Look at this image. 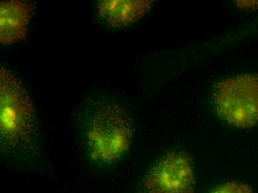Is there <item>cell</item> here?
I'll return each instance as SVG.
<instances>
[{
  "label": "cell",
  "instance_id": "cell-7",
  "mask_svg": "<svg viewBox=\"0 0 258 193\" xmlns=\"http://www.w3.org/2000/svg\"><path fill=\"white\" fill-rule=\"evenodd\" d=\"M211 193H252L251 187L240 182H227L220 184Z\"/></svg>",
  "mask_w": 258,
  "mask_h": 193
},
{
  "label": "cell",
  "instance_id": "cell-1",
  "mask_svg": "<svg viewBox=\"0 0 258 193\" xmlns=\"http://www.w3.org/2000/svg\"><path fill=\"white\" fill-rule=\"evenodd\" d=\"M78 143L85 160L96 171H110L132 152L135 121L125 103L105 92H94L75 113Z\"/></svg>",
  "mask_w": 258,
  "mask_h": 193
},
{
  "label": "cell",
  "instance_id": "cell-3",
  "mask_svg": "<svg viewBox=\"0 0 258 193\" xmlns=\"http://www.w3.org/2000/svg\"><path fill=\"white\" fill-rule=\"evenodd\" d=\"M211 105L227 124L249 128L258 123V75L226 78L213 87Z\"/></svg>",
  "mask_w": 258,
  "mask_h": 193
},
{
  "label": "cell",
  "instance_id": "cell-4",
  "mask_svg": "<svg viewBox=\"0 0 258 193\" xmlns=\"http://www.w3.org/2000/svg\"><path fill=\"white\" fill-rule=\"evenodd\" d=\"M195 184L191 159L185 152L171 150L153 161L136 193H194Z\"/></svg>",
  "mask_w": 258,
  "mask_h": 193
},
{
  "label": "cell",
  "instance_id": "cell-5",
  "mask_svg": "<svg viewBox=\"0 0 258 193\" xmlns=\"http://www.w3.org/2000/svg\"><path fill=\"white\" fill-rule=\"evenodd\" d=\"M150 0H99L95 3L96 20L110 30L125 29L136 25L149 14Z\"/></svg>",
  "mask_w": 258,
  "mask_h": 193
},
{
  "label": "cell",
  "instance_id": "cell-2",
  "mask_svg": "<svg viewBox=\"0 0 258 193\" xmlns=\"http://www.w3.org/2000/svg\"><path fill=\"white\" fill-rule=\"evenodd\" d=\"M0 128L5 162L18 169L34 167L42 150L38 115L25 84L6 66L0 69Z\"/></svg>",
  "mask_w": 258,
  "mask_h": 193
},
{
  "label": "cell",
  "instance_id": "cell-8",
  "mask_svg": "<svg viewBox=\"0 0 258 193\" xmlns=\"http://www.w3.org/2000/svg\"><path fill=\"white\" fill-rule=\"evenodd\" d=\"M236 5H237V7H240V8H249V7H256L258 3H256V2H237L236 3Z\"/></svg>",
  "mask_w": 258,
  "mask_h": 193
},
{
  "label": "cell",
  "instance_id": "cell-6",
  "mask_svg": "<svg viewBox=\"0 0 258 193\" xmlns=\"http://www.w3.org/2000/svg\"><path fill=\"white\" fill-rule=\"evenodd\" d=\"M34 5L27 2L9 0L0 6V42L12 46L24 40L29 31Z\"/></svg>",
  "mask_w": 258,
  "mask_h": 193
}]
</instances>
